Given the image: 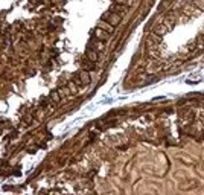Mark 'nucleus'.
<instances>
[{
  "label": "nucleus",
  "instance_id": "7ed1b4c3",
  "mask_svg": "<svg viewBox=\"0 0 204 195\" xmlns=\"http://www.w3.org/2000/svg\"><path fill=\"white\" fill-rule=\"evenodd\" d=\"M95 35L99 38V40H107V38H108V32L107 31H104V29H101V28H98L96 31H95Z\"/></svg>",
  "mask_w": 204,
  "mask_h": 195
},
{
  "label": "nucleus",
  "instance_id": "20e7f679",
  "mask_svg": "<svg viewBox=\"0 0 204 195\" xmlns=\"http://www.w3.org/2000/svg\"><path fill=\"white\" fill-rule=\"evenodd\" d=\"M87 58H88V61L95 63V61H98V54L93 49H87Z\"/></svg>",
  "mask_w": 204,
  "mask_h": 195
},
{
  "label": "nucleus",
  "instance_id": "423d86ee",
  "mask_svg": "<svg viewBox=\"0 0 204 195\" xmlns=\"http://www.w3.org/2000/svg\"><path fill=\"white\" fill-rule=\"evenodd\" d=\"M111 11H119V12H120V11H126V6H120V5L117 6V5H114V6L111 8Z\"/></svg>",
  "mask_w": 204,
  "mask_h": 195
},
{
  "label": "nucleus",
  "instance_id": "0eeeda50",
  "mask_svg": "<svg viewBox=\"0 0 204 195\" xmlns=\"http://www.w3.org/2000/svg\"><path fill=\"white\" fill-rule=\"evenodd\" d=\"M195 5H198L201 9H204V0H195Z\"/></svg>",
  "mask_w": 204,
  "mask_h": 195
},
{
  "label": "nucleus",
  "instance_id": "f03ea898",
  "mask_svg": "<svg viewBox=\"0 0 204 195\" xmlns=\"http://www.w3.org/2000/svg\"><path fill=\"white\" fill-rule=\"evenodd\" d=\"M166 32H168V26L164 24V23L157 24L156 28H154V34H156V35H163V34H166Z\"/></svg>",
  "mask_w": 204,
  "mask_h": 195
},
{
  "label": "nucleus",
  "instance_id": "f257e3e1",
  "mask_svg": "<svg viewBox=\"0 0 204 195\" xmlns=\"http://www.w3.org/2000/svg\"><path fill=\"white\" fill-rule=\"evenodd\" d=\"M98 28H101V29L107 31L108 34H113V32H114V26H113V24H110V23H105L104 20H101V21L98 23Z\"/></svg>",
  "mask_w": 204,
  "mask_h": 195
},
{
  "label": "nucleus",
  "instance_id": "39448f33",
  "mask_svg": "<svg viewBox=\"0 0 204 195\" xmlns=\"http://www.w3.org/2000/svg\"><path fill=\"white\" fill-rule=\"evenodd\" d=\"M81 81H82V85L90 84V76H88L87 72H82V73H81Z\"/></svg>",
  "mask_w": 204,
  "mask_h": 195
}]
</instances>
